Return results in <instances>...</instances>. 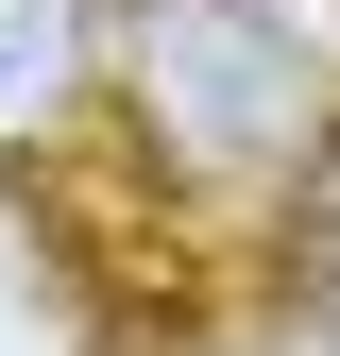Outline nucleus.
<instances>
[{
    "label": "nucleus",
    "instance_id": "obj_1",
    "mask_svg": "<svg viewBox=\"0 0 340 356\" xmlns=\"http://www.w3.org/2000/svg\"><path fill=\"white\" fill-rule=\"evenodd\" d=\"M137 68H153V119L187 153L307 136V34H289L272 0H137Z\"/></svg>",
    "mask_w": 340,
    "mask_h": 356
},
{
    "label": "nucleus",
    "instance_id": "obj_2",
    "mask_svg": "<svg viewBox=\"0 0 340 356\" xmlns=\"http://www.w3.org/2000/svg\"><path fill=\"white\" fill-rule=\"evenodd\" d=\"M85 68V0H0V136L52 119V85Z\"/></svg>",
    "mask_w": 340,
    "mask_h": 356
},
{
    "label": "nucleus",
    "instance_id": "obj_3",
    "mask_svg": "<svg viewBox=\"0 0 340 356\" xmlns=\"http://www.w3.org/2000/svg\"><path fill=\"white\" fill-rule=\"evenodd\" d=\"M289 272L323 289V323H340V136L307 153V187H289Z\"/></svg>",
    "mask_w": 340,
    "mask_h": 356
}]
</instances>
